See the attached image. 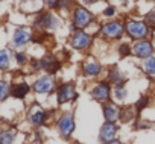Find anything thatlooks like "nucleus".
Here are the masks:
<instances>
[{"label":"nucleus","instance_id":"nucleus-1","mask_svg":"<svg viewBox=\"0 0 155 144\" xmlns=\"http://www.w3.org/2000/svg\"><path fill=\"white\" fill-rule=\"evenodd\" d=\"M97 37H94L87 29H76L74 32H70L67 35V46L68 50L81 53V55H90L94 46Z\"/></svg>","mask_w":155,"mask_h":144},{"label":"nucleus","instance_id":"nucleus-2","mask_svg":"<svg viewBox=\"0 0 155 144\" xmlns=\"http://www.w3.org/2000/svg\"><path fill=\"white\" fill-rule=\"evenodd\" d=\"M101 40L110 43V44H117L120 43L125 37V21L122 17L117 18H111V20H102L101 21V27H99V35Z\"/></svg>","mask_w":155,"mask_h":144},{"label":"nucleus","instance_id":"nucleus-3","mask_svg":"<svg viewBox=\"0 0 155 144\" xmlns=\"http://www.w3.org/2000/svg\"><path fill=\"white\" fill-rule=\"evenodd\" d=\"M123 21H125L126 38H128L129 41H137V40L152 38L153 30H152L150 26L144 21L143 17H137V15H125V17H123Z\"/></svg>","mask_w":155,"mask_h":144},{"label":"nucleus","instance_id":"nucleus-4","mask_svg":"<svg viewBox=\"0 0 155 144\" xmlns=\"http://www.w3.org/2000/svg\"><path fill=\"white\" fill-rule=\"evenodd\" d=\"M62 24H64V18L58 12L47 11V9H41L40 12H37L32 21V27L35 30H43L49 34L59 30Z\"/></svg>","mask_w":155,"mask_h":144},{"label":"nucleus","instance_id":"nucleus-5","mask_svg":"<svg viewBox=\"0 0 155 144\" xmlns=\"http://www.w3.org/2000/svg\"><path fill=\"white\" fill-rule=\"evenodd\" d=\"M79 73L87 81H97V79L104 78L105 67H104L101 58H97L96 55L90 53V55H85L84 59L81 61V64H79Z\"/></svg>","mask_w":155,"mask_h":144},{"label":"nucleus","instance_id":"nucleus-6","mask_svg":"<svg viewBox=\"0 0 155 144\" xmlns=\"http://www.w3.org/2000/svg\"><path fill=\"white\" fill-rule=\"evenodd\" d=\"M68 21H70L71 24H74L76 29H88L90 26H93L94 23L99 21V17H97V14H96L91 8L78 3V5L73 8Z\"/></svg>","mask_w":155,"mask_h":144},{"label":"nucleus","instance_id":"nucleus-7","mask_svg":"<svg viewBox=\"0 0 155 144\" xmlns=\"http://www.w3.org/2000/svg\"><path fill=\"white\" fill-rule=\"evenodd\" d=\"M88 94H90L91 100H94V102H97V103L102 105L105 102L113 100V85L105 78H101V79L93 81L90 84Z\"/></svg>","mask_w":155,"mask_h":144},{"label":"nucleus","instance_id":"nucleus-8","mask_svg":"<svg viewBox=\"0 0 155 144\" xmlns=\"http://www.w3.org/2000/svg\"><path fill=\"white\" fill-rule=\"evenodd\" d=\"M55 126H56V130L59 133L61 138L64 139H70L76 130V117H74V112L67 109V111H62L61 114L56 115V120H55Z\"/></svg>","mask_w":155,"mask_h":144},{"label":"nucleus","instance_id":"nucleus-9","mask_svg":"<svg viewBox=\"0 0 155 144\" xmlns=\"http://www.w3.org/2000/svg\"><path fill=\"white\" fill-rule=\"evenodd\" d=\"M55 99L58 106H64L68 103H74L79 99V93H78V87L74 81H65L58 84L56 91H55Z\"/></svg>","mask_w":155,"mask_h":144},{"label":"nucleus","instance_id":"nucleus-10","mask_svg":"<svg viewBox=\"0 0 155 144\" xmlns=\"http://www.w3.org/2000/svg\"><path fill=\"white\" fill-rule=\"evenodd\" d=\"M58 82L53 75H41L32 82V91L38 96H53L56 91Z\"/></svg>","mask_w":155,"mask_h":144},{"label":"nucleus","instance_id":"nucleus-11","mask_svg":"<svg viewBox=\"0 0 155 144\" xmlns=\"http://www.w3.org/2000/svg\"><path fill=\"white\" fill-rule=\"evenodd\" d=\"M132 47V56L140 62L147 59L155 53V41L153 38H144V40H137L131 43Z\"/></svg>","mask_w":155,"mask_h":144},{"label":"nucleus","instance_id":"nucleus-12","mask_svg":"<svg viewBox=\"0 0 155 144\" xmlns=\"http://www.w3.org/2000/svg\"><path fill=\"white\" fill-rule=\"evenodd\" d=\"M28 121L37 129V127H43L50 121V114L49 109H46L44 106H41L40 103H32L28 109Z\"/></svg>","mask_w":155,"mask_h":144},{"label":"nucleus","instance_id":"nucleus-13","mask_svg":"<svg viewBox=\"0 0 155 144\" xmlns=\"http://www.w3.org/2000/svg\"><path fill=\"white\" fill-rule=\"evenodd\" d=\"M40 62H41V71L47 75L56 76V73H59V70L62 68V59L52 52H46L40 58Z\"/></svg>","mask_w":155,"mask_h":144},{"label":"nucleus","instance_id":"nucleus-14","mask_svg":"<svg viewBox=\"0 0 155 144\" xmlns=\"http://www.w3.org/2000/svg\"><path fill=\"white\" fill-rule=\"evenodd\" d=\"M119 132H120V124L114 123V121H104L99 133H97V139L101 144H107L116 138H119Z\"/></svg>","mask_w":155,"mask_h":144},{"label":"nucleus","instance_id":"nucleus-15","mask_svg":"<svg viewBox=\"0 0 155 144\" xmlns=\"http://www.w3.org/2000/svg\"><path fill=\"white\" fill-rule=\"evenodd\" d=\"M104 78L111 84V85H125L129 82V76L126 75V71L120 68V65L113 64L105 70Z\"/></svg>","mask_w":155,"mask_h":144},{"label":"nucleus","instance_id":"nucleus-16","mask_svg":"<svg viewBox=\"0 0 155 144\" xmlns=\"http://www.w3.org/2000/svg\"><path fill=\"white\" fill-rule=\"evenodd\" d=\"M32 41H34V32L31 29H28L25 26L15 27V30L12 34V38H11L12 47H25Z\"/></svg>","mask_w":155,"mask_h":144},{"label":"nucleus","instance_id":"nucleus-17","mask_svg":"<svg viewBox=\"0 0 155 144\" xmlns=\"http://www.w3.org/2000/svg\"><path fill=\"white\" fill-rule=\"evenodd\" d=\"M101 109H102L104 121H114V123H117L120 120V112H122V105L120 103H117L114 100H110V102L102 103Z\"/></svg>","mask_w":155,"mask_h":144},{"label":"nucleus","instance_id":"nucleus-18","mask_svg":"<svg viewBox=\"0 0 155 144\" xmlns=\"http://www.w3.org/2000/svg\"><path fill=\"white\" fill-rule=\"evenodd\" d=\"M31 91H32V85H29L28 82H25V81L14 82L11 87V97L15 100H25Z\"/></svg>","mask_w":155,"mask_h":144},{"label":"nucleus","instance_id":"nucleus-19","mask_svg":"<svg viewBox=\"0 0 155 144\" xmlns=\"http://www.w3.org/2000/svg\"><path fill=\"white\" fill-rule=\"evenodd\" d=\"M138 117H140V114L135 111L134 103L122 105V112H120V120L119 121H122V123H134Z\"/></svg>","mask_w":155,"mask_h":144},{"label":"nucleus","instance_id":"nucleus-20","mask_svg":"<svg viewBox=\"0 0 155 144\" xmlns=\"http://www.w3.org/2000/svg\"><path fill=\"white\" fill-rule=\"evenodd\" d=\"M140 71L150 79H155V53L144 61H140Z\"/></svg>","mask_w":155,"mask_h":144},{"label":"nucleus","instance_id":"nucleus-21","mask_svg":"<svg viewBox=\"0 0 155 144\" xmlns=\"http://www.w3.org/2000/svg\"><path fill=\"white\" fill-rule=\"evenodd\" d=\"M129 97V88H128V84L125 85H113V100L123 105Z\"/></svg>","mask_w":155,"mask_h":144},{"label":"nucleus","instance_id":"nucleus-22","mask_svg":"<svg viewBox=\"0 0 155 144\" xmlns=\"http://www.w3.org/2000/svg\"><path fill=\"white\" fill-rule=\"evenodd\" d=\"M76 5H78L76 0H59V9H58V14H59L62 18L68 20L70 15H71V11H73V8H74Z\"/></svg>","mask_w":155,"mask_h":144},{"label":"nucleus","instance_id":"nucleus-23","mask_svg":"<svg viewBox=\"0 0 155 144\" xmlns=\"http://www.w3.org/2000/svg\"><path fill=\"white\" fill-rule=\"evenodd\" d=\"M131 43L132 41H125V40H122L120 43H117L116 44V53H117V56L120 58V59H126V58H129V56H132V47H131Z\"/></svg>","mask_w":155,"mask_h":144},{"label":"nucleus","instance_id":"nucleus-24","mask_svg":"<svg viewBox=\"0 0 155 144\" xmlns=\"http://www.w3.org/2000/svg\"><path fill=\"white\" fill-rule=\"evenodd\" d=\"M17 135H18V132H17L15 127L5 129L2 133H0V144H15Z\"/></svg>","mask_w":155,"mask_h":144},{"label":"nucleus","instance_id":"nucleus-25","mask_svg":"<svg viewBox=\"0 0 155 144\" xmlns=\"http://www.w3.org/2000/svg\"><path fill=\"white\" fill-rule=\"evenodd\" d=\"M12 50L8 49H0V71H8L11 67V56H12Z\"/></svg>","mask_w":155,"mask_h":144},{"label":"nucleus","instance_id":"nucleus-26","mask_svg":"<svg viewBox=\"0 0 155 144\" xmlns=\"http://www.w3.org/2000/svg\"><path fill=\"white\" fill-rule=\"evenodd\" d=\"M104 20H111V18H117L119 17V8L116 6V5H113V3H107L105 6H104V9L101 11V14H99Z\"/></svg>","mask_w":155,"mask_h":144},{"label":"nucleus","instance_id":"nucleus-27","mask_svg":"<svg viewBox=\"0 0 155 144\" xmlns=\"http://www.w3.org/2000/svg\"><path fill=\"white\" fill-rule=\"evenodd\" d=\"M150 106V96L149 94H141L135 102H134V108L138 114H143L146 109H149Z\"/></svg>","mask_w":155,"mask_h":144},{"label":"nucleus","instance_id":"nucleus-28","mask_svg":"<svg viewBox=\"0 0 155 144\" xmlns=\"http://www.w3.org/2000/svg\"><path fill=\"white\" fill-rule=\"evenodd\" d=\"M21 2V9L26 8V5H31V14H37L40 12L43 8V0H20Z\"/></svg>","mask_w":155,"mask_h":144},{"label":"nucleus","instance_id":"nucleus-29","mask_svg":"<svg viewBox=\"0 0 155 144\" xmlns=\"http://www.w3.org/2000/svg\"><path fill=\"white\" fill-rule=\"evenodd\" d=\"M11 87L12 84H9L8 81H0V103L8 100V97L11 96Z\"/></svg>","mask_w":155,"mask_h":144},{"label":"nucleus","instance_id":"nucleus-30","mask_svg":"<svg viewBox=\"0 0 155 144\" xmlns=\"http://www.w3.org/2000/svg\"><path fill=\"white\" fill-rule=\"evenodd\" d=\"M150 127H152L150 121H149V120H144V118H137V120L132 123V129H134L135 132H138V130H147V129H150Z\"/></svg>","mask_w":155,"mask_h":144},{"label":"nucleus","instance_id":"nucleus-31","mask_svg":"<svg viewBox=\"0 0 155 144\" xmlns=\"http://www.w3.org/2000/svg\"><path fill=\"white\" fill-rule=\"evenodd\" d=\"M143 18H144V21L150 26V29L155 32V6H153L149 12H146V14L143 15Z\"/></svg>","mask_w":155,"mask_h":144},{"label":"nucleus","instance_id":"nucleus-32","mask_svg":"<svg viewBox=\"0 0 155 144\" xmlns=\"http://www.w3.org/2000/svg\"><path fill=\"white\" fill-rule=\"evenodd\" d=\"M43 8L47 9V11L58 12V9H59V0H43Z\"/></svg>","mask_w":155,"mask_h":144},{"label":"nucleus","instance_id":"nucleus-33","mask_svg":"<svg viewBox=\"0 0 155 144\" xmlns=\"http://www.w3.org/2000/svg\"><path fill=\"white\" fill-rule=\"evenodd\" d=\"M14 59H15V62L18 65H26L29 62V56H28L26 52H15L14 53Z\"/></svg>","mask_w":155,"mask_h":144},{"label":"nucleus","instance_id":"nucleus-34","mask_svg":"<svg viewBox=\"0 0 155 144\" xmlns=\"http://www.w3.org/2000/svg\"><path fill=\"white\" fill-rule=\"evenodd\" d=\"M28 64H29V67H31V71H32V73H38V71H41V62H40V59L31 58Z\"/></svg>","mask_w":155,"mask_h":144},{"label":"nucleus","instance_id":"nucleus-35","mask_svg":"<svg viewBox=\"0 0 155 144\" xmlns=\"http://www.w3.org/2000/svg\"><path fill=\"white\" fill-rule=\"evenodd\" d=\"M79 5H84V6H88V8H93V6H96L97 3H101V2H104V0H76Z\"/></svg>","mask_w":155,"mask_h":144},{"label":"nucleus","instance_id":"nucleus-36","mask_svg":"<svg viewBox=\"0 0 155 144\" xmlns=\"http://www.w3.org/2000/svg\"><path fill=\"white\" fill-rule=\"evenodd\" d=\"M132 2V0H110V3L116 5V6H126Z\"/></svg>","mask_w":155,"mask_h":144},{"label":"nucleus","instance_id":"nucleus-37","mask_svg":"<svg viewBox=\"0 0 155 144\" xmlns=\"http://www.w3.org/2000/svg\"><path fill=\"white\" fill-rule=\"evenodd\" d=\"M107 144H123V141H122L120 138H116V139H113V141H110V142H107Z\"/></svg>","mask_w":155,"mask_h":144},{"label":"nucleus","instance_id":"nucleus-38","mask_svg":"<svg viewBox=\"0 0 155 144\" xmlns=\"http://www.w3.org/2000/svg\"><path fill=\"white\" fill-rule=\"evenodd\" d=\"M31 144H43V141H38V139H34Z\"/></svg>","mask_w":155,"mask_h":144},{"label":"nucleus","instance_id":"nucleus-39","mask_svg":"<svg viewBox=\"0 0 155 144\" xmlns=\"http://www.w3.org/2000/svg\"><path fill=\"white\" fill-rule=\"evenodd\" d=\"M3 132V129H2V124H0V133H2Z\"/></svg>","mask_w":155,"mask_h":144},{"label":"nucleus","instance_id":"nucleus-40","mask_svg":"<svg viewBox=\"0 0 155 144\" xmlns=\"http://www.w3.org/2000/svg\"><path fill=\"white\" fill-rule=\"evenodd\" d=\"M150 2H152V3H153V5H155V0H150Z\"/></svg>","mask_w":155,"mask_h":144}]
</instances>
